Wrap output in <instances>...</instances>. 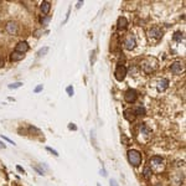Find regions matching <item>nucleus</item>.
<instances>
[{
	"label": "nucleus",
	"instance_id": "nucleus-6",
	"mask_svg": "<svg viewBox=\"0 0 186 186\" xmlns=\"http://www.w3.org/2000/svg\"><path fill=\"white\" fill-rule=\"evenodd\" d=\"M138 98V94H136L135 89H128L125 94H124V99H125L127 103H134Z\"/></svg>",
	"mask_w": 186,
	"mask_h": 186
},
{
	"label": "nucleus",
	"instance_id": "nucleus-34",
	"mask_svg": "<svg viewBox=\"0 0 186 186\" xmlns=\"http://www.w3.org/2000/svg\"><path fill=\"white\" fill-rule=\"evenodd\" d=\"M0 4H1V1H0Z\"/></svg>",
	"mask_w": 186,
	"mask_h": 186
},
{
	"label": "nucleus",
	"instance_id": "nucleus-26",
	"mask_svg": "<svg viewBox=\"0 0 186 186\" xmlns=\"http://www.w3.org/2000/svg\"><path fill=\"white\" fill-rule=\"evenodd\" d=\"M109 184H110V186H119V185L117 184V181H115L114 179H112V180L109 181Z\"/></svg>",
	"mask_w": 186,
	"mask_h": 186
},
{
	"label": "nucleus",
	"instance_id": "nucleus-31",
	"mask_svg": "<svg viewBox=\"0 0 186 186\" xmlns=\"http://www.w3.org/2000/svg\"><path fill=\"white\" fill-rule=\"evenodd\" d=\"M82 4H83L82 1H78V4H77V7H81V5H82Z\"/></svg>",
	"mask_w": 186,
	"mask_h": 186
},
{
	"label": "nucleus",
	"instance_id": "nucleus-9",
	"mask_svg": "<svg viewBox=\"0 0 186 186\" xmlns=\"http://www.w3.org/2000/svg\"><path fill=\"white\" fill-rule=\"evenodd\" d=\"M27 50H29V45H27L26 41H21V42H19L18 45H16V47H15V51L20 52V53L27 52Z\"/></svg>",
	"mask_w": 186,
	"mask_h": 186
},
{
	"label": "nucleus",
	"instance_id": "nucleus-5",
	"mask_svg": "<svg viewBox=\"0 0 186 186\" xmlns=\"http://www.w3.org/2000/svg\"><path fill=\"white\" fill-rule=\"evenodd\" d=\"M114 76H115V78H117L118 81H123L124 78H125V76H127V67L125 66H123V65L118 66L117 69H115V72H114Z\"/></svg>",
	"mask_w": 186,
	"mask_h": 186
},
{
	"label": "nucleus",
	"instance_id": "nucleus-24",
	"mask_svg": "<svg viewBox=\"0 0 186 186\" xmlns=\"http://www.w3.org/2000/svg\"><path fill=\"white\" fill-rule=\"evenodd\" d=\"M42 84H40V86H37L36 88H35V93H39V92H41V91H42Z\"/></svg>",
	"mask_w": 186,
	"mask_h": 186
},
{
	"label": "nucleus",
	"instance_id": "nucleus-11",
	"mask_svg": "<svg viewBox=\"0 0 186 186\" xmlns=\"http://www.w3.org/2000/svg\"><path fill=\"white\" fill-rule=\"evenodd\" d=\"M169 87V81L166 80V78H163V80H160L158 82V91L159 92H163V91H165Z\"/></svg>",
	"mask_w": 186,
	"mask_h": 186
},
{
	"label": "nucleus",
	"instance_id": "nucleus-18",
	"mask_svg": "<svg viewBox=\"0 0 186 186\" xmlns=\"http://www.w3.org/2000/svg\"><path fill=\"white\" fill-rule=\"evenodd\" d=\"M134 112V114L135 115H143V114H145V108L144 107H138V108H135Z\"/></svg>",
	"mask_w": 186,
	"mask_h": 186
},
{
	"label": "nucleus",
	"instance_id": "nucleus-23",
	"mask_svg": "<svg viewBox=\"0 0 186 186\" xmlns=\"http://www.w3.org/2000/svg\"><path fill=\"white\" fill-rule=\"evenodd\" d=\"M46 149H47V150H48L50 153H52V154H53V155H55V156H59V153H57L56 150H53V149H52V148H50V146H47Z\"/></svg>",
	"mask_w": 186,
	"mask_h": 186
},
{
	"label": "nucleus",
	"instance_id": "nucleus-30",
	"mask_svg": "<svg viewBox=\"0 0 186 186\" xmlns=\"http://www.w3.org/2000/svg\"><path fill=\"white\" fill-rule=\"evenodd\" d=\"M3 66H4V60H3V59H0V68H1Z\"/></svg>",
	"mask_w": 186,
	"mask_h": 186
},
{
	"label": "nucleus",
	"instance_id": "nucleus-19",
	"mask_svg": "<svg viewBox=\"0 0 186 186\" xmlns=\"http://www.w3.org/2000/svg\"><path fill=\"white\" fill-rule=\"evenodd\" d=\"M21 86H22L21 82H16V83H11V84H9V88H10V89H16V88H20Z\"/></svg>",
	"mask_w": 186,
	"mask_h": 186
},
{
	"label": "nucleus",
	"instance_id": "nucleus-32",
	"mask_svg": "<svg viewBox=\"0 0 186 186\" xmlns=\"http://www.w3.org/2000/svg\"><path fill=\"white\" fill-rule=\"evenodd\" d=\"M101 174H102L103 176H106V175H107V174H106V171H104V170H101Z\"/></svg>",
	"mask_w": 186,
	"mask_h": 186
},
{
	"label": "nucleus",
	"instance_id": "nucleus-16",
	"mask_svg": "<svg viewBox=\"0 0 186 186\" xmlns=\"http://www.w3.org/2000/svg\"><path fill=\"white\" fill-rule=\"evenodd\" d=\"M151 175H153V170H151V168L146 166L145 169H144V171H143V176L145 177L146 180H149V179L151 177Z\"/></svg>",
	"mask_w": 186,
	"mask_h": 186
},
{
	"label": "nucleus",
	"instance_id": "nucleus-22",
	"mask_svg": "<svg viewBox=\"0 0 186 186\" xmlns=\"http://www.w3.org/2000/svg\"><path fill=\"white\" fill-rule=\"evenodd\" d=\"M50 19H51V16H47V18L41 19V24H42V25H46V24L50 21Z\"/></svg>",
	"mask_w": 186,
	"mask_h": 186
},
{
	"label": "nucleus",
	"instance_id": "nucleus-7",
	"mask_svg": "<svg viewBox=\"0 0 186 186\" xmlns=\"http://www.w3.org/2000/svg\"><path fill=\"white\" fill-rule=\"evenodd\" d=\"M5 30L9 32L10 35H16L18 34V31H19V27H18V25H16L15 22L10 21V22H7L5 25Z\"/></svg>",
	"mask_w": 186,
	"mask_h": 186
},
{
	"label": "nucleus",
	"instance_id": "nucleus-12",
	"mask_svg": "<svg viewBox=\"0 0 186 186\" xmlns=\"http://www.w3.org/2000/svg\"><path fill=\"white\" fill-rule=\"evenodd\" d=\"M124 118L127 119L128 122H134L135 121V114H134V112L131 110V109H127V110H124Z\"/></svg>",
	"mask_w": 186,
	"mask_h": 186
},
{
	"label": "nucleus",
	"instance_id": "nucleus-3",
	"mask_svg": "<svg viewBox=\"0 0 186 186\" xmlns=\"http://www.w3.org/2000/svg\"><path fill=\"white\" fill-rule=\"evenodd\" d=\"M161 36H163V32H161V30L159 27H151L149 29L148 31V37H149V41L150 42H158V41L161 39Z\"/></svg>",
	"mask_w": 186,
	"mask_h": 186
},
{
	"label": "nucleus",
	"instance_id": "nucleus-17",
	"mask_svg": "<svg viewBox=\"0 0 186 186\" xmlns=\"http://www.w3.org/2000/svg\"><path fill=\"white\" fill-rule=\"evenodd\" d=\"M174 41H176V42H181V41L184 40V34L183 32H180V31H177V32H175L174 34Z\"/></svg>",
	"mask_w": 186,
	"mask_h": 186
},
{
	"label": "nucleus",
	"instance_id": "nucleus-2",
	"mask_svg": "<svg viewBox=\"0 0 186 186\" xmlns=\"http://www.w3.org/2000/svg\"><path fill=\"white\" fill-rule=\"evenodd\" d=\"M128 160H129V163L133 165V166H139L140 164H142V154L138 151V150H134V149H131V150H128Z\"/></svg>",
	"mask_w": 186,
	"mask_h": 186
},
{
	"label": "nucleus",
	"instance_id": "nucleus-29",
	"mask_svg": "<svg viewBox=\"0 0 186 186\" xmlns=\"http://www.w3.org/2000/svg\"><path fill=\"white\" fill-rule=\"evenodd\" d=\"M0 148L5 149V148H6V145H5V144H4V143H1V142H0Z\"/></svg>",
	"mask_w": 186,
	"mask_h": 186
},
{
	"label": "nucleus",
	"instance_id": "nucleus-10",
	"mask_svg": "<svg viewBox=\"0 0 186 186\" xmlns=\"http://www.w3.org/2000/svg\"><path fill=\"white\" fill-rule=\"evenodd\" d=\"M163 164H164V160H163V158H160V156H153L150 159V166H153V168H158Z\"/></svg>",
	"mask_w": 186,
	"mask_h": 186
},
{
	"label": "nucleus",
	"instance_id": "nucleus-8",
	"mask_svg": "<svg viewBox=\"0 0 186 186\" xmlns=\"http://www.w3.org/2000/svg\"><path fill=\"white\" fill-rule=\"evenodd\" d=\"M183 69H184V67H183V63H181V62H174L170 67V71L174 74H180L183 72Z\"/></svg>",
	"mask_w": 186,
	"mask_h": 186
},
{
	"label": "nucleus",
	"instance_id": "nucleus-4",
	"mask_svg": "<svg viewBox=\"0 0 186 186\" xmlns=\"http://www.w3.org/2000/svg\"><path fill=\"white\" fill-rule=\"evenodd\" d=\"M135 37L131 35V34H128L127 37L124 39V48L125 50H133L135 47Z\"/></svg>",
	"mask_w": 186,
	"mask_h": 186
},
{
	"label": "nucleus",
	"instance_id": "nucleus-13",
	"mask_svg": "<svg viewBox=\"0 0 186 186\" xmlns=\"http://www.w3.org/2000/svg\"><path fill=\"white\" fill-rule=\"evenodd\" d=\"M128 26V20L124 18V16H121V18L118 19V29L119 30H124Z\"/></svg>",
	"mask_w": 186,
	"mask_h": 186
},
{
	"label": "nucleus",
	"instance_id": "nucleus-25",
	"mask_svg": "<svg viewBox=\"0 0 186 186\" xmlns=\"http://www.w3.org/2000/svg\"><path fill=\"white\" fill-rule=\"evenodd\" d=\"M68 129H71V130H77V127L74 125V124H68Z\"/></svg>",
	"mask_w": 186,
	"mask_h": 186
},
{
	"label": "nucleus",
	"instance_id": "nucleus-21",
	"mask_svg": "<svg viewBox=\"0 0 186 186\" xmlns=\"http://www.w3.org/2000/svg\"><path fill=\"white\" fill-rule=\"evenodd\" d=\"M66 91H67V93H68V96H69V97H72V96H73V88H72V86H68L67 88H66Z\"/></svg>",
	"mask_w": 186,
	"mask_h": 186
},
{
	"label": "nucleus",
	"instance_id": "nucleus-33",
	"mask_svg": "<svg viewBox=\"0 0 186 186\" xmlns=\"http://www.w3.org/2000/svg\"><path fill=\"white\" fill-rule=\"evenodd\" d=\"M97 186H101V185H99V184H98V185H97Z\"/></svg>",
	"mask_w": 186,
	"mask_h": 186
},
{
	"label": "nucleus",
	"instance_id": "nucleus-20",
	"mask_svg": "<svg viewBox=\"0 0 186 186\" xmlns=\"http://www.w3.org/2000/svg\"><path fill=\"white\" fill-rule=\"evenodd\" d=\"M48 52V47H44L42 50H40L39 52H37V56L41 57V56H44V55H46V53Z\"/></svg>",
	"mask_w": 186,
	"mask_h": 186
},
{
	"label": "nucleus",
	"instance_id": "nucleus-1",
	"mask_svg": "<svg viewBox=\"0 0 186 186\" xmlns=\"http://www.w3.org/2000/svg\"><path fill=\"white\" fill-rule=\"evenodd\" d=\"M156 66H158V61L154 57H146V59H144L142 61V63H140V68L143 69L145 73H151L155 71Z\"/></svg>",
	"mask_w": 186,
	"mask_h": 186
},
{
	"label": "nucleus",
	"instance_id": "nucleus-27",
	"mask_svg": "<svg viewBox=\"0 0 186 186\" xmlns=\"http://www.w3.org/2000/svg\"><path fill=\"white\" fill-rule=\"evenodd\" d=\"M1 136H3V135H1ZM3 139H4V140H6V142H9L10 144H12V145H15V143L12 142L11 139H9V138H6V136H3Z\"/></svg>",
	"mask_w": 186,
	"mask_h": 186
},
{
	"label": "nucleus",
	"instance_id": "nucleus-28",
	"mask_svg": "<svg viewBox=\"0 0 186 186\" xmlns=\"http://www.w3.org/2000/svg\"><path fill=\"white\" fill-rule=\"evenodd\" d=\"M16 169H18V171H20L21 174H25V170H24V169H22L21 166H19V165H18V166H16Z\"/></svg>",
	"mask_w": 186,
	"mask_h": 186
},
{
	"label": "nucleus",
	"instance_id": "nucleus-14",
	"mask_svg": "<svg viewBox=\"0 0 186 186\" xmlns=\"http://www.w3.org/2000/svg\"><path fill=\"white\" fill-rule=\"evenodd\" d=\"M24 57H25L24 53H20V52L14 51V52H12L11 55H10V60H11V61H21Z\"/></svg>",
	"mask_w": 186,
	"mask_h": 186
},
{
	"label": "nucleus",
	"instance_id": "nucleus-15",
	"mask_svg": "<svg viewBox=\"0 0 186 186\" xmlns=\"http://www.w3.org/2000/svg\"><path fill=\"white\" fill-rule=\"evenodd\" d=\"M50 9H51V4H50L48 1H42L41 3V11H42V14L47 15Z\"/></svg>",
	"mask_w": 186,
	"mask_h": 186
}]
</instances>
